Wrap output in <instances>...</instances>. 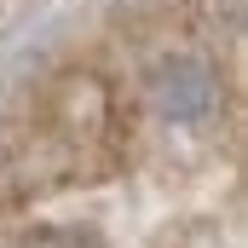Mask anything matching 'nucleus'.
<instances>
[{
  "instance_id": "f257e3e1",
  "label": "nucleus",
  "mask_w": 248,
  "mask_h": 248,
  "mask_svg": "<svg viewBox=\"0 0 248 248\" xmlns=\"http://www.w3.org/2000/svg\"><path fill=\"white\" fill-rule=\"evenodd\" d=\"M150 104L162 122H202L219 104V81L202 58H162L150 69Z\"/></svg>"
}]
</instances>
